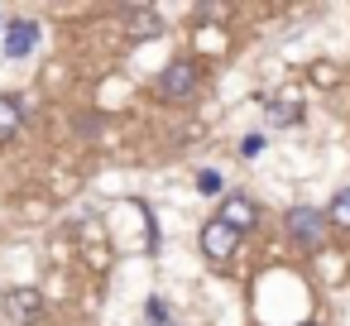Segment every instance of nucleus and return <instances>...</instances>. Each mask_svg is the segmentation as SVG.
<instances>
[{
  "label": "nucleus",
  "instance_id": "nucleus-2",
  "mask_svg": "<svg viewBox=\"0 0 350 326\" xmlns=\"http://www.w3.org/2000/svg\"><path fill=\"white\" fill-rule=\"evenodd\" d=\"M283 230H288L293 245H302V249H321V240H326V216H321L317 206H293V211L283 216Z\"/></svg>",
  "mask_w": 350,
  "mask_h": 326
},
{
  "label": "nucleus",
  "instance_id": "nucleus-10",
  "mask_svg": "<svg viewBox=\"0 0 350 326\" xmlns=\"http://www.w3.org/2000/svg\"><path fill=\"white\" fill-rule=\"evenodd\" d=\"M197 187H202L206 197H221V173H216V168H206V173H197Z\"/></svg>",
  "mask_w": 350,
  "mask_h": 326
},
{
  "label": "nucleus",
  "instance_id": "nucleus-8",
  "mask_svg": "<svg viewBox=\"0 0 350 326\" xmlns=\"http://www.w3.org/2000/svg\"><path fill=\"white\" fill-rule=\"evenodd\" d=\"M20 101L15 96H0V144H10L15 135H20Z\"/></svg>",
  "mask_w": 350,
  "mask_h": 326
},
{
  "label": "nucleus",
  "instance_id": "nucleus-5",
  "mask_svg": "<svg viewBox=\"0 0 350 326\" xmlns=\"http://www.w3.org/2000/svg\"><path fill=\"white\" fill-rule=\"evenodd\" d=\"M0 49H5V58H29L39 49V25L34 20H15L5 29V39H0Z\"/></svg>",
  "mask_w": 350,
  "mask_h": 326
},
{
  "label": "nucleus",
  "instance_id": "nucleus-3",
  "mask_svg": "<svg viewBox=\"0 0 350 326\" xmlns=\"http://www.w3.org/2000/svg\"><path fill=\"white\" fill-rule=\"evenodd\" d=\"M197 82H202V72H197L187 58H178V63L163 68V77H159V96H163V101H187V96L197 92Z\"/></svg>",
  "mask_w": 350,
  "mask_h": 326
},
{
  "label": "nucleus",
  "instance_id": "nucleus-6",
  "mask_svg": "<svg viewBox=\"0 0 350 326\" xmlns=\"http://www.w3.org/2000/svg\"><path fill=\"white\" fill-rule=\"evenodd\" d=\"M230 230H250L254 221H259V211H254V202H245V197H226L221 202V211H216Z\"/></svg>",
  "mask_w": 350,
  "mask_h": 326
},
{
  "label": "nucleus",
  "instance_id": "nucleus-7",
  "mask_svg": "<svg viewBox=\"0 0 350 326\" xmlns=\"http://www.w3.org/2000/svg\"><path fill=\"white\" fill-rule=\"evenodd\" d=\"M125 25H130V34H135L139 44H144V39H159V34H163V20H159L154 10H139V5H135V10H125Z\"/></svg>",
  "mask_w": 350,
  "mask_h": 326
},
{
  "label": "nucleus",
  "instance_id": "nucleus-9",
  "mask_svg": "<svg viewBox=\"0 0 350 326\" xmlns=\"http://www.w3.org/2000/svg\"><path fill=\"white\" fill-rule=\"evenodd\" d=\"M326 221H331L336 230H350V187H340V192L331 197V206H326Z\"/></svg>",
  "mask_w": 350,
  "mask_h": 326
},
{
  "label": "nucleus",
  "instance_id": "nucleus-4",
  "mask_svg": "<svg viewBox=\"0 0 350 326\" xmlns=\"http://www.w3.org/2000/svg\"><path fill=\"white\" fill-rule=\"evenodd\" d=\"M235 245H240V230H230L221 216H211V221L202 226V254H206L211 264H230Z\"/></svg>",
  "mask_w": 350,
  "mask_h": 326
},
{
  "label": "nucleus",
  "instance_id": "nucleus-11",
  "mask_svg": "<svg viewBox=\"0 0 350 326\" xmlns=\"http://www.w3.org/2000/svg\"><path fill=\"white\" fill-rule=\"evenodd\" d=\"M259 149H264V139H259V135H250V139H245V149H240V154H245V159H259Z\"/></svg>",
  "mask_w": 350,
  "mask_h": 326
},
{
  "label": "nucleus",
  "instance_id": "nucleus-1",
  "mask_svg": "<svg viewBox=\"0 0 350 326\" xmlns=\"http://www.w3.org/2000/svg\"><path fill=\"white\" fill-rule=\"evenodd\" d=\"M0 312H5V321H15V326H39L49 316V302H44L39 288H5L0 293Z\"/></svg>",
  "mask_w": 350,
  "mask_h": 326
}]
</instances>
